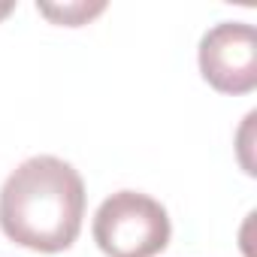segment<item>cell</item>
I'll return each mask as SVG.
<instances>
[{"mask_svg": "<svg viewBox=\"0 0 257 257\" xmlns=\"http://www.w3.org/2000/svg\"><path fill=\"white\" fill-rule=\"evenodd\" d=\"M91 233L106 257H155L170 245L173 224L155 197L115 191L100 203Z\"/></svg>", "mask_w": 257, "mask_h": 257, "instance_id": "cell-2", "label": "cell"}, {"mask_svg": "<svg viewBox=\"0 0 257 257\" xmlns=\"http://www.w3.org/2000/svg\"><path fill=\"white\" fill-rule=\"evenodd\" d=\"M100 10H103V4H100V7H94V10H88V7H64V10L43 7V13H46V16L61 19V22H64V25H70V28L82 25V19H91V16H94V13H100Z\"/></svg>", "mask_w": 257, "mask_h": 257, "instance_id": "cell-4", "label": "cell"}, {"mask_svg": "<svg viewBox=\"0 0 257 257\" xmlns=\"http://www.w3.org/2000/svg\"><path fill=\"white\" fill-rule=\"evenodd\" d=\"M10 10H13V4H7V7H4V10H0V16H7V13H10Z\"/></svg>", "mask_w": 257, "mask_h": 257, "instance_id": "cell-5", "label": "cell"}, {"mask_svg": "<svg viewBox=\"0 0 257 257\" xmlns=\"http://www.w3.org/2000/svg\"><path fill=\"white\" fill-rule=\"evenodd\" d=\"M85 182L79 170L55 155L19 164L0 188V230L22 248L58 254L82 230Z\"/></svg>", "mask_w": 257, "mask_h": 257, "instance_id": "cell-1", "label": "cell"}, {"mask_svg": "<svg viewBox=\"0 0 257 257\" xmlns=\"http://www.w3.org/2000/svg\"><path fill=\"white\" fill-rule=\"evenodd\" d=\"M200 73L221 94H251L257 88V34L248 22H221L200 40Z\"/></svg>", "mask_w": 257, "mask_h": 257, "instance_id": "cell-3", "label": "cell"}]
</instances>
